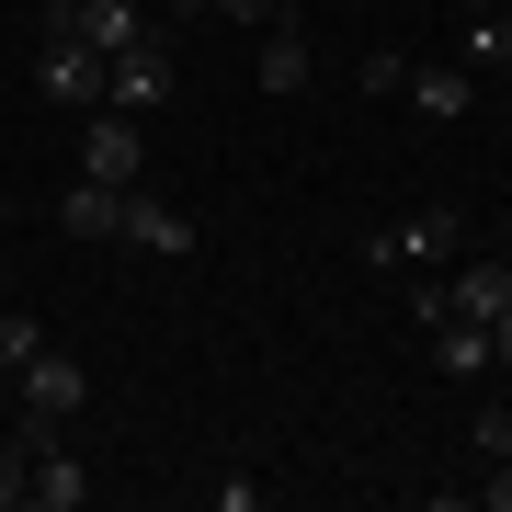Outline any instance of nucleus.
Returning <instances> with one entry per match:
<instances>
[{
	"instance_id": "1",
	"label": "nucleus",
	"mask_w": 512,
	"mask_h": 512,
	"mask_svg": "<svg viewBox=\"0 0 512 512\" xmlns=\"http://www.w3.org/2000/svg\"><path fill=\"white\" fill-rule=\"evenodd\" d=\"M137 171H148V137H137V114L92 103V114H80V183H114V194H137Z\"/></svg>"
},
{
	"instance_id": "2",
	"label": "nucleus",
	"mask_w": 512,
	"mask_h": 512,
	"mask_svg": "<svg viewBox=\"0 0 512 512\" xmlns=\"http://www.w3.org/2000/svg\"><path fill=\"white\" fill-rule=\"evenodd\" d=\"M35 92L69 103V114H92V103H103V46L69 35V23H46V46H35Z\"/></svg>"
},
{
	"instance_id": "3",
	"label": "nucleus",
	"mask_w": 512,
	"mask_h": 512,
	"mask_svg": "<svg viewBox=\"0 0 512 512\" xmlns=\"http://www.w3.org/2000/svg\"><path fill=\"white\" fill-rule=\"evenodd\" d=\"M12 410H35V421H80V410H92V376H80V353L35 342V353H23V376H12Z\"/></svg>"
},
{
	"instance_id": "4",
	"label": "nucleus",
	"mask_w": 512,
	"mask_h": 512,
	"mask_svg": "<svg viewBox=\"0 0 512 512\" xmlns=\"http://www.w3.org/2000/svg\"><path fill=\"white\" fill-rule=\"evenodd\" d=\"M103 103H114V114H160V103H171V46L137 35L126 57H103Z\"/></svg>"
},
{
	"instance_id": "5",
	"label": "nucleus",
	"mask_w": 512,
	"mask_h": 512,
	"mask_svg": "<svg viewBox=\"0 0 512 512\" xmlns=\"http://www.w3.org/2000/svg\"><path fill=\"white\" fill-rule=\"evenodd\" d=\"M308 80H319V46H308V23H262V92H274V103H296V92H308Z\"/></svg>"
},
{
	"instance_id": "6",
	"label": "nucleus",
	"mask_w": 512,
	"mask_h": 512,
	"mask_svg": "<svg viewBox=\"0 0 512 512\" xmlns=\"http://www.w3.org/2000/svg\"><path fill=\"white\" fill-rule=\"evenodd\" d=\"M444 251H456V217L433 205V217H410V228H376V239H365V274H399V262H444Z\"/></svg>"
},
{
	"instance_id": "7",
	"label": "nucleus",
	"mask_w": 512,
	"mask_h": 512,
	"mask_svg": "<svg viewBox=\"0 0 512 512\" xmlns=\"http://www.w3.org/2000/svg\"><path fill=\"white\" fill-rule=\"evenodd\" d=\"M126 251H148V262H194V217H183V205L126 194Z\"/></svg>"
},
{
	"instance_id": "8",
	"label": "nucleus",
	"mask_w": 512,
	"mask_h": 512,
	"mask_svg": "<svg viewBox=\"0 0 512 512\" xmlns=\"http://www.w3.org/2000/svg\"><path fill=\"white\" fill-rule=\"evenodd\" d=\"M399 103H421V114H467L478 80H467V57H410V92H399Z\"/></svg>"
},
{
	"instance_id": "9",
	"label": "nucleus",
	"mask_w": 512,
	"mask_h": 512,
	"mask_svg": "<svg viewBox=\"0 0 512 512\" xmlns=\"http://www.w3.org/2000/svg\"><path fill=\"white\" fill-rule=\"evenodd\" d=\"M57 228H69V239H126V194H114V183H69Z\"/></svg>"
},
{
	"instance_id": "10",
	"label": "nucleus",
	"mask_w": 512,
	"mask_h": 512,
	"mask_svg": "<svg viewBox=\"0 0 512 512\" xmlns=\"http://www.w3.org/2000/svg\"><path fill=\"white\" fill-rule=\"evenodd\" d=\"M433 365L456 376V387H467V376H501V365H490V330H478V319H433Z\"/></svg>"
},
{
	"instance_id": "11",
	"label": "nucleus",
	"mask_w": 512,
	"mask_h": 512,
	"mask_svg": "<svg viewBox=\"0 0 512 512\" xmlns=\"http://www.w3.org/2000/svg\"><path fill=\"white\" fill-rule=\"evenodd\" d=\"M69 35H92L103 57H126L137 35H160V23H148V12H137V0H92V12H80V23H69Z\"/></svg>"
},
{
	"instance_id": "12",
	"label": "nucleus",
	"mask_w": 512,
	"mask_h": 512,
	"mask_svg": "<svg viewBox=\"0 0 512 512\" xmlns=\"http://www.w3.org/2000/svg\"><path fill=\"white\" fill-rule=\"evenodd\" d=\"M410 92V46H365V103H399Z\"/></svg>"
},
{
	"instance_id": "13",
	"label": "nucleus",
	"mask_w": 512,
	"mask_h": 512,
	"mask_svg": "<svg viewBox=\"0 0 512 512\" xmlns=\"http://www.w3.org/2000/svg\"><path fill=\"white\" fill-rule=\"evenodd\" d=\"M35 342H46L35 319H23V308H0V399H12V376H23V353H35Z\"/></svg>"
},
{
	"instance_id": "14",
	"label": "nucleus",
	"mask_w": 512,
	"mask_h": 512,
	"mask_svg": "<svg viewBox=\"0 0 512 512\" xmlns=\"http://www.w3.org/2000/svg\"><path fill=\"white\" fill-rule=\"evenodd\" d=\"M456 501H478V512H512V456H490L478 478H456Z\"/></svg>"
},
{
	"instance_id": "15",
	"label": "nucleus",
	"mask_w": 512,
	"mask_h": 512,
	"mask_svg": "<svg viewBox=\"0 0 512 512\" xmlns=\"http://www.w3.org/2000/svg\"><path fill=\"white\" fill-rule=\"evenodd\" d=\"M23 467H35V444L0 433V512H23Z\"/></svg>"
},
{
	"instance_id": "16",
	"label": "nucleus",
	"mask_w": 512,
	"mask_h": 512,
	"mask_svg": "<svg viewBox=\"0 0 512 512\" xmlns=\"http://www.w3.org/2000/svg\"><path fill=\"white\" fill-rule=\"evenodd\" d=\"M467 444H478V467H490V456H512V399H490V410H478V433H467Z\"/></svg>"
},
{
	"instance_id": "17",
	"label": "nucleus",
	"mask_w": 512,
	"mask_h": 512,
	"mask_svg": "<svg viewBox=\"0 0 512 512\" xmlns=\"http://www.w3.org/2000/svg\"><path fill=\"white\" fill-rule=\"evenodd\" d=\"M217 12H228V23H274L285 0H217Z\"/></svg>"
},
{
	"instance_id": "18",
	"label": "nucleus",
	"mask_w": 512,
	"mask_h": 512,
	"mask_svg": "<svg viewBox=\"0 0 512 512\" xmlns=\"http://www.w3.org/2000/svg\"><path fill=\"white\" fill-rule=\"evenodd\" d=\"M512 12V0H456V23H501Z\"/></svg>"
},
{
	"instance_id": "19",
	"label": "nucleus",
	"mask_w": 512,
	"mask_h": 512,
	"mask_svg": "<svg viewBox=\"0 0 512 512\" xmlns=\"http://www.w3.org/2000/svg\"><path fill=\"white\" fill-rule=\"evenodd\" d=\"M80 12H92V0H46V23H80Z\"/></svg>"
},
{
	"instance_id": "20",
	"label": "nucleus",
	"mask_w": 512,
	"mask_h": 512,
	"mask_svg": "<svg viewBox=\"0 0 512 512\" xmlns=\"http://www.w3.org/2000/svg\"><path fill=\"white\" fill-rule=\"evenodd\" d=\"M205 12H217V0H171V23H205Z\"/></svg>"
},
{
	"instance_id": "21",
	"label": "nucleus",
	"mask_w": 512,
	"mask_h": 512,
	"mask_svg": "<svg viewBox=\"0 0 512 512\" xmlns=\"http://www.w3.org/2000/svg\"><path fill=\"white\" fill-rule=\"evenodd\" d=\"M501 69H512V35H501Z\"/></svg>"
},
{
	"instance_id": "22",
	"label": "nucleus",
	"mask_w": 512,
	"mask_h": 512,
	"mask_svg": "<svg viewBox=\"0 0 512 512\" xmlns=\"http://www.w3.org/2000/svg\"><path fill=\"white\" fill-rule=\"evenodd\" d=\"M0 228H12V205H0Z\"/></svg>"
}]
</instances>
